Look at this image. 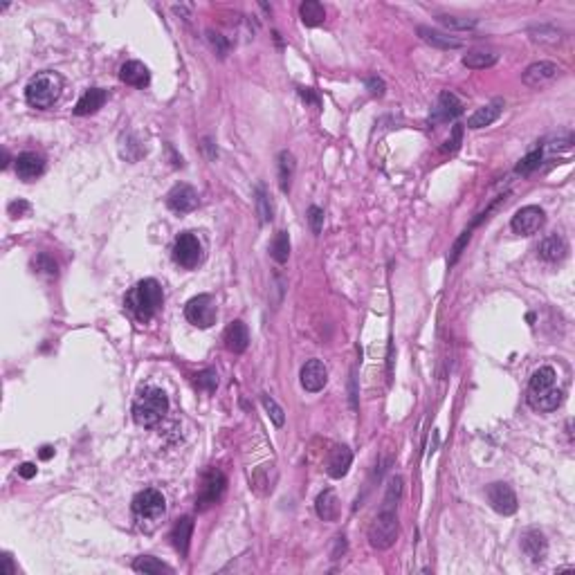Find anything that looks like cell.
<instances>
[{
	"label": "cell",
	"instance_id": "cell-1",
	"mask_svg": "<svg viewBox=\"0 0 575 575\" xmlns=\"http://www.w3.org/2000/svg\"><path fill=\"white\" fill-rule=\"evenodd\" d=\"M528 405L535 411H555L564 400V391L557 386V371L553 366H539L528 382Z\"/></svg>",
	"mask_w": 575,
	"mask_h": 575
},
{
	"label": "cell",
	"instance_id": "cell-2",
	"mask_svg": "<svg viewBox=\"0 0 575 575\" xmlns=\"http://www.w3.org/2000/svg\"><path fill=\"white\" fill-rule=\"evenodd\" d=\"M164 301L162 286L155 279H144L126 294V308L137 317V321H149L155 317Z\"/></svg>",
	"mask_w": 575,
	"mask_h": 575
},
{
	"label": "cell",
	"instance_id": "cell-3",
	"mask_svg": "<svg viewBox=\"0 0 575 575\" xmlns=\"http://www.w3.org/2000/svg\"><path fill=\"white\" fill-rule=\"evenodd\" d=\"M169 411V398L162 389L146 386L133 402V421L139 427H155Z\"/></svg>",
	"mask_w": 575,
	"mask_h": 575
},
{
	"label": "cell",
	"instance_id": "cell-4",
	"mask_svg": "<svg viewBox=\"0 0 575 575\" xmlns=\"http://www.w3.org/2000/svg\"><path fill=\"white\" fill-rule=\"evenodd\" d=\"M61 90H64V79L56 72H41L25 86V99L32 108L45 111L54 106V101L61 97Z\"/></svg>",
	"mask_w": 575,
	"mask_h": 575
},
{
	"label": "cell",
	"instance_id": "cell-5",
	"mask_svg": "<svg viewBox=\"0 0 575 575\" xmlns=\"http://www.w3.org/2000/svg\"><path fill=\"white\" fill-rule=\"evenodd\" d=\"M398 539V515L396 508H382L369 528V544L378 551L391 549Z\"/></svg>",
	"mask_w": 575,
	"mask_h": 575
},
{
	"label": "cell",
	"instance_id": "cell-6",
	"mask_svg": "<svg viewBox=\"0 0 575 575\" xmlns=\"http://www.w3.org/2000/svg\"><path fill=\"white\" fill-rule=\"evenodd\" d=\"M133 515L139 524H155L158 519H162L164 515V510H166V501H164V496L160 490H155V488H146L142 492H137L135 494V499H133Z\"/></svg>",
	"mask_w": 575,
	"mask_h": 575
},
{
	"label": "cell",
	"instance_id": "cell-7",
	"mask_svg": "<svg viewBox=\"0 0 575 575\" xmlns=\"http://www.w3.org/2000/svg\"><path fill=\"white\" fill-rule=\"evenodd\" d=\"M225 488H227V479L221 470H207L200 479V486H198V494H196V508L198 510H207L211 506H216L225 494Z\"/></svg>",
	"mask_w": 575,
	"mask_h": 575
},
{
	"label": "cell",
	"instance_id": "cell-8",
	"mask_svg": "<svg viewBox=\"0 0 575 575\" xmlns=\"http://www.w3.org/2000/svg\"><path fill=\"white\" fill-rule=\"evenodd\" d=\"M216 301L211 294H198L189 304L184 306V317L196 329H209L216 324Z\"/></svg>",
	"mask_w": 575,
	"mask_h": 575
},
{
	"label": "cell",
	"instance_id": "cell-9",
	"mask_svg": "<svg viewBox=\"0 0 575 575\" xmlns=\"http://www.w3.org/2000/svg\"><path fill=\"white\" fill-rule=\"evenodd\" d=\"M200 259H203V247H200L198 236L191 234V231L180 234L174 243V261L184 270H194Z\"/></svg>",
	"mask_w": 575,
	"mask_h": 575
},
{
	"label": "cell",
	"instance_id": "cell-10",
	"mask_svg": "<svg viewBox=\"0 0 575 575\" xmlns=\"http://www.w3.org/2000/svg\"><path fill=\"white\" fill-rule=\"evenodd\" d=\"M544 223H546V214H544V209L537 205H528V207H521L515 216H512L510 227L519 236H533L535 231H539L544 227Z\"/></svg>",
	"mask_w": 575,
	"mask_h": 575
},
{
	"label": "cell",
	"instance_id": "cell-11",
	"mask_svg": "<svg viewBox=\"0 0 575 575\" xmlns=\"http://www.w3.org/2000/svg\"><path fill=\"white\" fill-rule=\"evenodd\" d=\"M486 496L492 506V510H496L499 515H515L517 512V494L508 484H492L486 490Z\"/></svg>",
	"mask_w": 575,
	"mask_h": 575
},
{
	"label": "cell",
	"instance_id": "cell-12",
	"mask_svg": "<svg viewBox=\"0 0 575 575\" xmlns=\"http://www.w3.org/2000/svg\"><path fill=\"white\" fill-rule=\"evenodd\" d=\"M166 207L176 214H189L198 207V194L189 184H176L166 194Z\"/></svg>",
	"mask_w": 575,
	"mask_h": 575
},
{
	"label": "cell",
	"instance_id": "cell-13",
	"mask_svg": "<svg viewBox=\"0 0 575 575\" xmlns=\"http://www.w3.org/2000/svg\"><path fill=\"white\" fill-rule=\"evenodd\" d=\"M299 380H301V386L306 391L317 394L324 389L326 382H329V369H326V364L321 360H308L301 366Z\"/></svg>",
	"mask_w": 575,
	"mask_h": 575
},
{
	"label": "cell",
	"instance_id": "cell-14",
	"mask_svg": "<svg viewBox=\"0 0 575 575\" xmlns=\"http://www.w3.org/2000/svg\"><path fill=\"white\" fill-rule=\"evenodd\" d=\"M557 74H559V68L555 64H551V61H537V64L526 68L521 81L526 86H531V88H544V86H549L551 81H555Z\"/></svg>",
	"mask_w": 575,
	"mask_h": 575
},
{
	"label": "cell",
	"instance_id": "cell-15",
	"mask_svg": "<svg viewBox=\"0 0 575 575\" xmlns=\"http://www.w3.org/2000/svg\"><path fill=\"white\" fill-rule=\"evenodd\" d=\"M43 171H45V160H43V155H39L34 151H25L16 158V174L25 182H32V180L41 178Z\"/></svg>",
	"mask_w": 575,
	"mask_h": 575
},
{
	"label": "cell",
	"instance_id": "cell-16",
	"mask_svg": "<svg viewBox=\"0 0 575 575\" xmlns=\"http://www.w3.org/2000/svg\"><path fill=\"white\" fill-rule=\"evenodd\" d=\"M521 551L526 553V557H531V562H541L549 553V544L537 528H528L521 535Z\"/></svg>",
	"mask_w": 575,
	"mask_h": 575
},
{
	"label": "cell",
	"instance_id": "cell-17",
	"mask_svg": "<svg viewBox=\"0 0 575 575\" xmlns=\"http://www.w3.org/2000/svg\"><path fill=\"white\" fill-rule=\"evenodd\" d=\"M463 113V104L461 99L454 95V92H441V97H439V104L436 108H434V117L431 121H449V119H454Z\"/></svg>",
	"mask_w": 575,
	"mask_h": 575
},
{
	"label": "cell",
	"instance_id": "cell-18",
	"mask_svg": "<svg viewBox=\"0 0 575 575\" xmlns=\"http://www.w3.org/2000/svg\"><path fill=\"white\" fill-rule=\"evenodd\" d=\"M351 463H353V452H351V449L346 445H337V447L331 449L329 463H326V472H329L333 479H341V476H346Z\"/></svg>",
	"mask_w": 575,
	"mask_h": 575
},
{
	"label": "cell",
	"instance_id": "cell-19",
	"mask_svg": "<svg viewBox=\"0 0 575 575\" xmlns=\"http://www.w3.org/2000/svg\"><path fill=\"white\" fill-rule=\"evenodd\" d=\"M119 79L133 88H146L151 81V72L144 64H139V61H126L119 70Z\"/></svg>",
	"mask_w": 575,
	"mask_h": 575
},
{
	"label": "cell",
	"instance_id": "cell-20",
	"mask_svg": "<svg viewBox=\"0 0 575 575\" xmlns=\"http://www.w3.org/2000/svg\"><path fill=\"white\" fill-rule=\"evenodd\" d=\"M501 111H504V101L494 99V101H490L486 106L476 108V111L468 119V126L470 129H486V126H490V124H494L496 119H499Z\"/></svg>",
	"mask_w": 575,
	"mask_h": 575
},
{
	"label": "cell",
	"instance_id": "cell-21",
	"mask_svg": "<svg viewBox=\"0 0 575 575\" xmlns=\"http://www.w3.org/2000/svg\"><path fill=\"white\" fill-rule=\"evenodd\" d=\"M537 252L544 261H549V263H557V261H562L569 252V243L564 241V236H559V234H551L546 236L539 247H537Z\"/></svg>",
	"mask_w": 575,
	"mask_h": 575
},
{
	"label": "cell",
	"instance_id": "cell-22",
	"mask_svg": "<svg viewBox=\"0 0 575 575\" xmlns=\"http://www.w3.org/2000/svg\"><path fill=\"white\" fill-rule=\"evenodd\" d=\"M225 346L231 353H245L247 344H250V331L243 321H231L225 331Z\"/></svg>",
	"mask_w": 575,
	"mask_h": 575
},
{
	"label": "cell",
	"instance_id": "cell-23",
	"mask_svg": "<svg viewBox=\"0 0 575 575\" xmlns=\"http://www.w3.org/2000/svg\"><path fill=\"white\" fill-rule=\"evenodd\" d=\"M418 34L425 43H429L431 48H439V50H459L463 48V41L461 39H454L445 32H439V29H431V27H418Z\"/></svg>",
	"mask_w": 575,
	"mask_h": 575
},
{
	"label": "cell",
	"instance_id": "cell-24",
	"mask_svg": "<svg viewBox=\"0 0 575 575\" xmlns=\"http://www.w3.org/2000/svg\"><path fill=\"white\" fill-rule=\"evenodd\" d=\"M104 104H106V90H101V88H90V90L84 92L81 99L76 101V106H74V115H79V117L92 115V113H97Z\"/></svg>",
	"mask_w": 575,
	"mask_h": 575
},
{
	"label": "cell",
	"instance_id": "cell-25",
	"mask_svg": "<svg viewBox=\"0 0 575 575\" xmlns=\"http://www.w3.org/2000/svg\"><path fill=\"white\" fill-rule=\"evenodd\" d=\"M194 533V519L191 517H182L176 521L174 531H171V539H174V546L178 549L180 555L189 553V539Z\"/></svg>",
	"mask_w": 575,
	"mask_h": 575
},
{
	"label": "cell",
	"instance_id": "cell-26",
	"mask_svg": "<svg viewBox=\"0 0 575 575\" xmlns=\"http://www.w3.org/2000/svg\"><path fill=\"white\" fill-rule=\"evenodd\" d=\"M315 510H317V515H319L324 521H335V519H337V515H339V501H337V494H335L333 490H324V492L317 496Z\"/></svg>",
	"mask_w": 575,
	"mask_h": 575
},
{
	"label": "cell",
	"instance_id": "cell-27",
	"mask_svg": "<svg viewBox=\"0 0 575 575\" xmlns=\"http://www.w3.org/2000/svg\"><path fill=\"white\" fill-rule=\"evenodd\" d=\"M299 16L306 27H317L326 21V9L317 0H306L299 5Z\"/></svg>",
	"mask_w": 575,
	"mask_h": 575
},
{
	"label": "cell",
	"instance_id": "cell-28",
	"mask_svg": "<svg viewBox=\"0 0 575 575\" xmlns=\"http://www.w3.org/2000/svg\"><path fill=\"white\" fill-rule=\"evenodd\" d=\"M499 56L494 52H488V50H472L463 56V66L470 68V70H486V68H492Z\"/></svg>",
	"mask_w": 575,
	"mask_h": 575
},
{
	"label": "cell",
	"instance_id": "cell-29",
	"mask_svg": "<svg viewBox=\"0 0 575 575\" xmlns=\"http://www.w3.org/2000/svg\"><path fill=\"white\" fill-rule=\"evenodd\" d=\"M294 169H297L294 155L290 151L279 153V184H281L284 191H290V182H292V176H294Z\"/></svg>",
	"mask_w": 575,
	"mask_h": 575
},
{
	"label": "cell",
	"instance_id": "cell-30",
	"mask_svg": "<svg viewBox=\"0 0 575 575\" xmlns=\"http://www.w3.org/2000/svg\"><path fill=\"white\" fill-rule=\"evenodd\" d=\"M133 571H135V573H144V575L174 573V569H171L169 564L160 562V559H155V557H151V555H142V557H137L135 562H133Z\"/></svg>",
	"mask_w": 575,
	"mask_h": 575
},
{
	"label": "cell",
	"instance_id": "cell-31",
	"mask_svg": "<svg viewBox=\"0 0 575 575\" xmlns=\"http://www.w3.org/2000/svg\"><path fill=\"white\" fill-rule=\"evenodd\" d=\"M270 254L276 263H286L288 256H290V236L286 234V231H279V234L274 236L272 245H270Z\"/></svg>",
	"mask_w": 575,
	"mask_h": 575
},
{
	"label": "cell",
	"instance_id": "cell-32",
	"mask_svg": "<svg viewBox=\"0 0 575 575\" xmlns=\"http://www.w3.org/2000/svg\"><path fill=\"white\" fill-rule=\"evenodd\" d=\"M539 164H541V146L535 149V151H531V153L526 155V158L519 160V164L515 166V174H519V176H528V174H533V171H535Z\"/></svg>",
	"mask_w": 575,
	"mask_h": 575
},
{
	"label": "cell",
	"instance_id": "cell-33",
	"mask_svg": "<svg viewBox=\"0 0 575 575\" xmlns=\"http://www.w3.org/2000/svg\"><path fill=\"white\" fill-rule=\"evenodd\" d=\"M261 402H263V407H266L268 416L272 418V423H274L276 427H284V423H286V414H284L281 407L276 405V400H274L272 396H268V394H263V396H261Z\"/></svg>",
	"mask_w": 575,
	"mask_h": 575
},
{
	"label": "cell",
	"instance_id": "cell-34",
	"mask_svg": "<svg viewBox=\"0 0 575 575\" xmlns=\"http://www.w3.org/2000/svg\"><path fill=\"white\" fill-rule=\"evenodd\" d=\"M402 476H394L391 484H389V490L384 494V504L382 508H398V501H400V494H402Z\"/></svg>",
	"mask_w": 575,
	"mask_h": 575
},
{
	"label": "cell",
	"instance_id": "cell-35",
	"mask_svg": "<svg viewBox=\"0 0 575 575\" xmlns=\"http://www.w3.org/2000/svg\"><path fill=\"white\" fill-rule=\"evenodd\" d=\"M256 209H259V216H261V223H270L272 221V205H270V198L266 194L263 186L256 189Z\"/></svg>",
	"mask_w": 575,
	"mask_h": 575
},
{
	"label": "cell",
	"instance_id": "cell-36",
	"mask_svg": "<svg viewBox=\"0 0 575 575\" xmlns=\"http://www.w3.org/2000/svg\"><path fill=\"white\" fill-rule=\"evenodd\" d=\"M531 34H533V41H541V43H557L559 41V32L555 27H546V25H539V27H531Z\"/></svg>",
	"mask_w": 575,
	"mask_h": 575
},
{
	"label": "cell",
	"instance_id": "cell-37",
	"mask_svg": "<svg viewBox=\"0 0 575 575\" xmlns=\"http://www.w3.org/2000/svg\"><path fill=\"white\" fill-rule=\"evenodd\" d=\"M196 384L200 386V389L211 394V391H216V386H219V376H216V371H211V369L200 371L196 376Z\"/></svg>",
	"mask_w": 575,
	"mask_h": 575
},
{
	"label": "cell",
	"instance_id": "cell-38",
	"mask_svg": "<svg viewBox=\"0 0 575 575\" xmlns=\"http://www.w3.org/2000/svg\"><path fill=\"white\" fill-rule=\"evenodd\" d=\"M439 21H441V25H445L449 29H470L476 25V19H456V16H445V14H441Z\"/></svg>",
	"mask_w": 575,
	"mask_h": 575
},
{
	"label": "cell",
	"instance_id": "cell-39",
	"mask_svg": "<svg viewBox=\"0 0 575 575\" xmlns=\"http://www.w3.org/2000/svg\"><path fill=\"white\" fill-rule=\"evenodd\" d=\"M34 268L36 272H43V274H50V276H56V263L50 254H39L34 259Z\"/></svg>",
	"mask_w": 575,
	"mask_h": 575
},
{
	"label": "cell",
	"instance_id": "cell-40",
	"mask_svg": "<svg viewBox=\"0 0 575 575\" xmlns=\"http://www.w3.org/2000/svg\"><path fill=\"white\" fill-rule=\"evenodd\" d=\"M308 223H310V229H313V234H319L321 227H324V209L319 207H310L308 209Z\"/></svg>",
	"mask_w": 575,
	"mask_h": 575
},
{
	"label": "cell",
	"instance_id": "cell-41",
	"mask_svg": "<svg viewBox=\"0 0 575 575\" xmlns=\"http://www.w3.org/2000/svg\"><path fill=\"white\" fill-rule=\"evenodd\" d=\"M29 203H25V200H14V203L9 205V214L14 216V219H21V216H27L29 214Z\"/></svg>",
	"mask_w": 575,
	"mask_h": 575
},
{
	"label": "cell",
	"instance_id": "cell-42",
	"mask_svg": "<svg viewBox=\"0 0 575 575\" xmlns=\"http://www.w3.org/2000/svg\"><path fill=\"white\" fill-rule=\"evenodd\" d=\"M366 88H369V92H371L373 97H382L384 95V81L378 79V76H369V79H366Z\"/></svg>",
	"mask_w": 575,
	"mask_h": 575
},
{
	"label": "cell",
	"instance_id": "cell-43",
	"mask_svg": "<svg viewBox=\"0 0 575 575\" xmlns=\"http://www.w3.org/2000/svg\"><path fill=\"white\" fill-rule=\"evenodd\" d=\"M209 41H211L214 48H219V54H221V56H225V52H227V45L223 43L221 34H214V32H209Z\"/></svg>",
	"mask_w": 575,
	"mask_h": 575
},
{
	"label": "cell",
	"instance_id": "cell-44",
	"mask_svg": "<svg viewBox=\"0 0 575 575\" xmlns=\"http://www.w3.org/2000/svg\"><path fill=\"white\" fill-rule=\"evenodd\" d=\"M19 474H21L23 479H32V476L36 474V465H34V463H23L21 468H19Z\"/></svg>",
	"mask_w": 575,
	"mask_h": 575
},
{
	"label": "cell",
	"instance_id": "cell-45",
	"mask_svg": "<svg viewBox=\"0 0 575 575\" xmlns=\"http://www.w3.org/2000/svg\"><path fill=\"white\" fill-rule=\"evenodd\" d=\"M0 562H3V575H14V573H16V569H14V564H11V557L7 553L0 555Z\"/></svg>",
	"mask_w": 575,
	"mask_h": 575
},
{
	"label": "cell",
	"instance_id": "cell-46",
	"mask_svg": "<svg viewBox=\"0 0 575 575\" xmlns=\"http://www.w3.org/2000/svg\"><path fill=\"white\" fill-rule=\"evenodd\" d=\"M301 97H304L306 101H313L315 106H319V99L313 95V90H310V88H301Z\"/></svg>",
	"mask_w": 575,
	"mask_h": 575
},
{
	"label": "cell",
	"instance_id": "cell-47",
	"mask_svg": "<svg viewBox=\"0 0 575 575\" xmlns=\"http://www.w3.org/2000/svg\"><path fill=\"white\" fill-rule=\"evenodd\" d=\"M52 454H54V449H52L50 445H45V447L41 449V459H43V461H48V459H50Z\"/></svg>",
	"mask_w": 575,
	"mask_h": 575
}]
</instances>
